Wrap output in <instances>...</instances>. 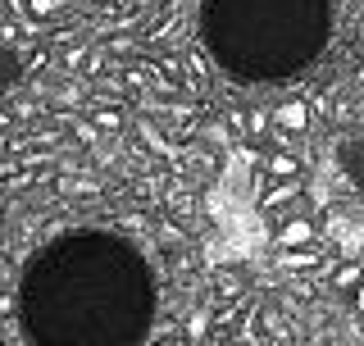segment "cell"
Instances as JSON below:
<instances>
[{
    "instance_id": "cell-3",
    "label": "cell",
    "mask_w": 364,
    "mask_h": 346,
    "mask_svg": "<svg viewBox=\"0 0 364 346\" xmlns=\"http://www.w3.org/2000/svg\"><path fill=\"white\" fill-rule=\"evenodd\" d=\"M18 78H23V60H18V51H9V46L0 41V96L18 87Z\"/></svg>"
},
{
    "instance_id": "cell-1",
    "label": "cell",
    "mask_w": 364,
    "mask_h": 346,
    "mask_svg": "<svg viewBox=\"0 0 364 346\" xmlns=\"http://www.w3.org/2000/svg\"><path fill=\"white\" fill-rule=\"evenodd\" d=\"M155 324V273L128 237L73 228L23 264L18 328L28 346H141Z\"/></svg>"
},
{
    "instance_id": "cell-2",
    "label": "cell",
    "mask_w": 364,
    "mask_h": 346,
    "mask_svg": "<svg viewBox=\"0 0 364 346\" xmlns=\"http://www.w3.org/2000/svg\"><path fill=\"white\" fill-rule=\"evenodd\" d=\"M333 37V0H205L200 41L237 83H291Z\"/></svg>"
}]
</instances>
